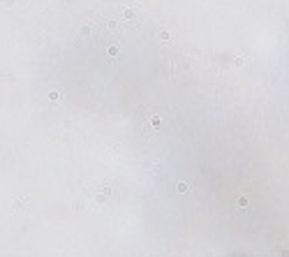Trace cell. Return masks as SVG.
Segmentation results:
<instances>
[{
    "mask_svg": "<svg viewBox=\"0 0 289 257\" xmlns=\"http://www.w3.org/2000/svg\"><path fill=\"white\" fill-rule=\"evenodd\" d=\"M176 190H178L181 195H185L188 190H190V185H188V183H178V188H176Z\"/></svg>",
    "mask_w": 289,
    "mask_h": 257,
    "instance_id": "obj_4",
    "label": "cell"
},
{
    "mask_svg": "<svg viewBox=\"0 0 289 257\" xmlns=\"http://www.w3.org/2000/svg\"><path fill=\"white\" fill-rule=\"evenodd\" d=\"M90 32H93L90 26H83V28H81V35H90Z\"/></svg>",
    "mask_w": 289,
    "mask_h": 257,
    "instance_id": "obj_7",
    "label": "cell"
},
{
    "mask_svg": "<svg viewBox=\"0 0 289 257\" xmlns=\"http://www.w3.org/2000/svg\"><path fill=\"white\" fill-rule=\"evenodd\" d=\"M60 93H58V91H51V93H49V100H51V102H58V100H60Z\"/></svg>",
    "mask_w": 289,
    "mask_h": 257,
    "instance_id": "obj_2",
    "label": "cell"
},
{
    "mask_svg": "<svg viewBox=\"0 0 289 257\" xmlns=\"http://www.w3.org/2000/svg\"><path fill=\"white\" fill-rule=\"evenodd\" d=\"M125 19H134V9H125Z\"/></svg>",
    "mask_w": 289,
    "mask_h": 257,
    "instance_id": "obj_9",
    "label": "cell"
},
{
    "mask_svg": "<svg viewBox=\"0 0 289 257\" xmlns=\"http://www.w3.org/2000/svg\"><path fill=\"white\" fill-rule=\"evenodd\" d=\"M169 39H171V32H169V30H162L160 32V42H169Z\"/></svg>",
    "mask_w": 289,
    "mask_h": 257,
    "instance_id": "obj_3",
    "label": "cell"
},
{
    "mask_svg": "<svg viewBox=\"0 0 289 257\" xmlns=\"http://www.w3.org/2000/svg\"><path fill=\"white\" fill-rule=\"evenodd\" d=\"M238 206H248V199L245 197H238Z\"/></svg>",
    "mask_w": 289,
    "mask_h": 257,
    "instance_id": "obj_10",
    "label": "cell"
},
{
    "mask_svg": "<svg viewBox=\"0 0 289 257\" xmlns=\"http://www.w3.org/2000/svg\"><path fill=\"white\" fill-rule=\"evenodd\" d=\"M111 153H116V155H118V153H120V144H113V146H111Z\"/></svg>",
    "mask_w": 289,
    "mask_h": 257,
    "instance_id": "obj_8",
    "label": "cell"
},
{
    "mask_svg": "<svg viewBox=\"0 0 289 257\" xmlns=\"http://www.w3.org/2000/svg\"><path fill=\"white\" fill-rule=\"evenodd\" d=\"M109 56L116 58V56H118V46H109Z\"/></svg>",
    "mask_w": 289,
    "mask_h": 257,
    "instance_id": "obj_6",
    "label": "cell"
},
{
    "mask_svg": "<svg viewBox=\"0 0 289 257\" xmlns=\"http://www.w3.org/2000/svg\"><path fill=\"white\" fill-rule=\"evenodd\" d=\"M150 125H153V128H160V125H162V118H160V116H153V118H150Z\"/></svg>",
    "mask_w": 289,
    "mask_h": 257,
    "instance_id": "obj_5",
    "label": "cell"
},
{
    "mask_svg": "<svg viewBox=\"0 0 289 257\" xmlns=\"http://www.w3.org/2000/svg\"><path fill=\"white\" fill-rule=\"evenodd\" d=\"M111 195H113V190L104 185V188H99V192H95V202H97V204H104V202H106Z\"/></svg>",
    "mask_w": 289,
    "mask_h": 257,
    "instance_id": "obj_1",
    "label": "cell"
}]
</instances>
